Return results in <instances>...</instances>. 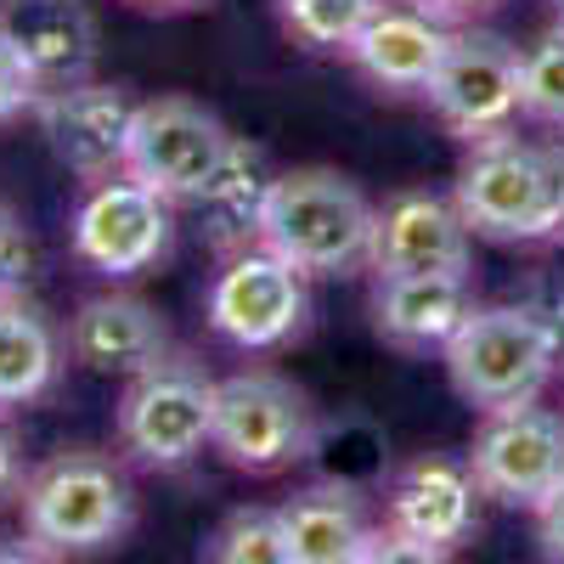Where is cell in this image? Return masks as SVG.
Wrapping results in <instances>:
<instances>
[{
	"mask_svg": "<svg viewBox=\"0 0 564 564\" xmlns=\"http://www.w3.org/2000/svg\"><path fill=\"white\" fill-rule=\"evenodd\" d=\"M204 558L215 564H289V536H282V513L276 508H231L226 520L209 531Z\"/></svg>",
	"mask_w": 564,
	"mask_h": 564,
	"instance_id": "cell-23",
	"label": "cell"
},
{
	"mask_svg": "<svg viewBox=\"0 0 564 564\" xmlns=\"http://www.w3.org/2000/svg\"><path fill=\"white\" fill-rule=\"evenodd\" d=\"M423 102L446 124V135H457L463 148L491 135H508L520 124V45H508L491 29H457L446 57L435 68V79L423 85Z\"/></svg>",
	"mask_w": 564,
	"mask_h": 564,
	"instance_id": "cell-10",
	"label": "cell"
},
{
	"mask_svg": "<svg viewBox=\"0 0 564 564\" xmlns=\"http://www.w3.org/2000/svg\"><path fill=\"white\" fill-rule=\"evenodd\" d=\"M289 564H367L379 513L350 480H316L276 502Z\"/></svg>",
	"mask_w": 564,
	"mask_h": 564,
	"instance_id": "cell-19",
	"label": "cell"
},
{
	"mask_svg": "<svg viewBox=\"0 0 564 564\" xmlns=\"http://www.w3.org/2000/svg\"><path fill=\"white\" fill-rule=\"evenodd\" d=\"M452 198L468 231L508 249H553L564 243V141L491 135L475 141L457 164Z\"/></svg>",
	"mask_w": 564,
	"mask_h": 564,
	"instance_id": "cell-2",
	"label": "cell"
},
{
	"mask_svg": "<svg viewBox=\"0 0 564 564\" xmlns=\"http://www.w3.org/2000/svg\"><path fill=\"white\" fill-rule=\"evenodd\" d=\"M63 367H68V345H63V327L45 316V305H34L29 294L0 300V412L40 406L57 390Z\"/></svg>",
	"mask_w": 564,
	"mask_h": 564,
	"instance_id": "cell-20",
	"label": "cell"
},
{
	"mask_svg": "<svg viewBox=\"0 0 564 564\" xmlns=\"http://www.w3.org/2000/svg\"><path fill=\"white\" fill-rule=\"evenodd\" d=\"M135 12H159V18H175V12H198L204 0H124Z\"/></svg>",
	"mask_w": 564,
	"mask_h": 564,
	"instance_id": "cell-30",
	"label": "cell"
},
{
	"mask_svg": "<svg viewBox=\"0 0 564 564\" xmlns=\"http://www.w3.org/2000/svg\"><path fill=\"white\" fill-rule=\"evenodd\" d=\"M423 12H435V18H446V23H475V18H486V12H497L502 0H417Z\"/></svg>",
	"mask_w": 564,
	"mask_h": 564,
	"instance_id": "cell-29",
	"label": "cell"
},
{
	"mask_svg": "<svg viewBox=\"0 0 564 564\" xmlns=\"http://www.w3.org/2000/svg\"><path fill=\"white\" fill-rule=\"evenodd\" d=\"M18 486H23V441L12 430V412H0V508L18 502Z\"/></svg>",
	"mask_w": 564,
	"mask_h": 564,
	"instance_id": "cell-27",
	"label": "cell"
},
{
	"mask_svg": "<svg viewBox=\"0 0 564 564\" xmlns=\"http://www.w3.org/2000/svg\"><path fill=\"white\" fill-rule=\"evenodd\" d=\"M215 390L220 379L186 350H170L148 372L124 379L113 412L124 457L153 468V475H175V468L215 452Z\"/></svg>",
	"mask_w": 564,
	"mask_h": 564,
	"instance_id": "cell-5",
	"label": "cell"
},
{
	"mask_svg": "<svg viewBox=\"0 0 564 564\" xmlns=\"http://www.w3.org/2000/svg\"><path fill=\"white\" fill-rule=\"evenodd\" d=\"M372 276L401 271H475V231H468L457 198L441 193H395L372 220Z\"/></svg>",
	"mask_w": 564,
	"mask_h": 564,
	"instance_id": "cell-15",
	"label": "cell"
},
{
	"mask_svg": "<svg viewBox=\"0 0 564 564\" xmlns=\"http://www.w3.org/2000/svg\"><path fill=\"white\" fill-rule=\"evenodd\" d=\"M271 181H276V170H271L265 148H254V141L238 135L186 209H198L204 226H209V243L231 254V249H243V243H260V220H265Z\"/></svg>",
	"mask_w": 564,
	"mask_h": 564,
	"instance_id": "cell-21",
	"label": "cell"
},
{
	"mask_svg": "<svg viewBox=\"0 0 564 564\" xmlns=\"http://www.w3.org/2000/svg\"><path fill=\"white\" fill-rule=\"evenodd\" d=\"M0 34L18 45L40 90L90 79L102 57V23L90 0H0Z\"/></svg>",
	"mask_w": 564,
	"mask_h": 564,
	"instance_id": "cell-18",
	"label": "cell"
},
{
	"mask_svg": "<svg viewBox=\"0 0 564 564\" xmlns=\"http://www.w3.org/2000/svg\"><path fill=\"white\" fill-rule=\"evenodd\" d=\"M372 220H379V204L345 170L300 164V170H276L260 243L276 249L282 260H294L311 282L356 276L372 260Z\"/></svg>",
	"mask_w": 564,
	"mask_h": 564,
	"instance_id": "cell-3",
	"label": "cell"
},
{
	"mask_svg": "<svg viewBox=\"0 0 564 564\" xmlns=\"http://www.w3.org/2000/svg\"><path fill=\"white\" fill-rule=\"evenodd\" d=\"M457 401L475 412L542 401L564 361V327L542 305H475L441 350Z\"/></svg>",
	"mask_w": 564,
	"mask_h": 564,
	"instance_id": "cell-4",
	"label": "cell"
},
{
	"mask_svg": "<svg viewBox=\"0 0 564 564\" xmlns=\"http://www.w3.org/2000/svg\"><path fill=\"white\" fill-rule=\"evenodd\" d=\"M23 513V542L40 558H68V553H113L135 531V480L113 452L97 446H63L23 468L18 486Z\"/></svg>",
	"mask_w": 564,
	"mask_h": 564,
	"instance_id": "cell-1",
	"label": "cell"
},
{
	"mask_svg": "<svg viewBox=\"0 0 564 564\" xmlns=\"http://www.w3.org/2000/svg\"><path fill=\"white\" fill-rule=\"evenodd\" d=\"M34 265H40V249H34L29 220L12 204H0V300H7V294H29Z\"/></svg>",
	"mask_w": 564,
	"mask_h": 564,
	"instance_id": "cell-25",
	"label": "cell"
},
{
	"mask_svg": "<svg viewBox=\"0 0 564 564\" xmlns=\"http://www.w3.org/2000/svg\"><path fill=\"white\" fill-rule=\"evenodd\" d=\"M226 119L193 97H148L135 102L130 119V148H124V175H135L141 186L164 193L170 204H193L198 186L215 175V164L231 148Z\"/></svg>",
	"mask_w": 564,
	"mask_h": 564,
	"instance_id": "cell-12",
	"label": "cell"
},
{
	"mask_svg": "<svg viewBox=\"0 0 564 564\" xmlns=\"http://www.w3.org/2000/svg\"><path fill=\"white\" fill-rule=\"evenodd\" d=\"M130 119H135L130 90L108 85V79H79V85H63V90H40V102H34V124L45 135V148H52V159L79 186H97V181L124 170Z\"/></svg>",
	"mask_w": 564,
	"mask_h": 564,
	"instance_id": "cell-13",
	"label": "cell"
},
{
	"mask_svg": "<svg viewBox=\"0 0 564 564\" xmlns=\"http://www.w3.org/2000/svg\"><path fill=\"white\" fill-rule=\"evenodd\" d=\"M63 345L85 372H97V379H135V372H148L153 361H164L175 350L164 311L153 300L130 294V289H108V294L79 300L68 327H63Z\"/></svg>",
	"mask_w": 564,
	"mask_h": 564,
	"instance_id": "cell-14",
	"label": "cell"
},
{
	"mask_svg": "<svg viewBox=\"0 0 564 564\" xmlns=\"http://www.w3.org/2000/svg\"><path fill=\"white\" fill-rule=\"evenodd\" d=\"M520 113L564 135V29L558 23L520 52Z\"/></svg>",
	"mask_w": 564,
	"mask_h": 564,
	"instance_id": "cell-24",
	"label": "cell"
},
{
	"mask_svg": "<svg viewBox=\"0 0 564 564\" xmlns=\"http://www.w3.org/2000/svg\"><path fill=\"white\" fill-rule=\"evenodd\" d=\"M452 34L457 23L423 12L417 0H379V12L361 23L345 57L356 63L361 79H372L390 97H423V85L435 79Z\"/></svg>",
	"mask_w": 564,
	"mask_h": 564,
	"instance_id": "cell-17",
	"label": "cell"
},
{
	"mask_svg": "<svg viewBox=\"0 0 564 564\" xmlns=\"http://www.w3.org/2000/svg\"><path fill=\"white\" fill-rule=\"evenodd\" d=\"M475 271H401L372 276V334L406 356H441L475 311Z\"/></svg>",
	"mask_w": 564,
	"mask_h": 564,
	"instance_id": "cell-16",
	"label": "cell"
},
{
	"mask_svg": "<svg viewBox=\"0 0 564 564\" xmlns=\"http://www.w3.org/2000/svg\"><path fill=\"white\" fill-rule=\"evenodd\" d=\"M322 417L276 367H243L215 390V452L238 475H282L316 452Z\"/></svg>",
	"mask_w": 564,
	"mask_h": 564,
	"instance_id": "cell-7",
	"label": "cell"
},
{
	"mask_svg": "<svg viewBox=\"0 0 564 564\" xmlns=\"http://www.w3.org/2000/svg\"><path fill=\"white\" fill-rule=\"evenodd\" d=\"M468 468L491 502L536 513L564 486V412L542 401L480 412L475 441H468Z\"/></svg>",
	"mask_w": 564,
	"mask_h": 564,
	"instance_id": "cell-11",
	"label": "cell"
},
{
	"mask_svg": "<svg viewBox=\"0 0 564 564\" xmlns=\"http://www.w3.org/2000/svg\"><path fill=\"white\" fill-rule=\"evenodd\" d=\"M480 497L486 491L475 480V468H468V457L423 452V457L401 463L384 486V513H379V531H372L367 564L452 558L480 525Z\"/></svg>",
	"mask_w": 564,
	"mask_h": 564,
	"instance_id": "cell-6",
	"label": "cell"
},
{
	"mask_svg": "<svg viewBox=\"0 0 564 564\" xmlns=\"http://www.w3.org/2000/svg\"><path fill=\"white\" fill-rule=\"evenodd\" d=\"M536 547H542V558L564 564V486L536 508Z\"/></svg>",
	"mask_w": 564,
	"mask_h": 564,
	"instance_id": "cell-28",
	"label": "cell"
},
{
	"mask_svg": "<svg viewBox=\"0 0 564 564\" xmlns=\"http://www.w3.org/2000/svg\"><path fill=\"white\" fill-rule=\"evenodd\" d=\"M204 322L215 339H226L243 356L282 350L311 322V276L265 243H243L215 271L204 294Z\"/></svg>",
	"mask_w": 564,
	"mask_h": 564,
	"instance_id": "cell-8",
	"label": "cell"
},
{
	"mask_svg": "<svg viewBox=\"0 0 564 564\" xmlns=\"http://www.w3.org/2000/svg\"><path fill=\"white\" fill-rule=\"evenodd\" d=\"M547 7H553V23L564 29V0H547Z\"/></svg>",
	"mask_w": 564,
	"mask_h": 564,
	"instance_id": "cell-31",
	"label": "cell"
},
{
	"mask_svg": "<svg viewBox=\"0 0 564 564\" xmlns=\"http://www.w3.org/2000/svg\"><path fill=\"white\" fill-rule=\"evenodd\" d=\"M34 102H40V85H34L29 63L18 57V45L0 34V124L34 113Z\"/></svg>",
	"mask_w": 564,
	"mask_h": 564,
	"instance_id": "cell-26",
	"label": "cell"
},
{
	"mask_svg": "<svg viewBox=\"0 0 564 564\" xmlns=\"http://www.w3.org/2000/svg\"><path fill=\"white\" fill-rule=\"evenodd\" d=\"M68 238H74L79 265H90L108 282H135V276H148L153 265L170 260L175 204L119 170L97 186H85V198L68 220Z\"/></svg>",
	"mask_w": 564,
	"mask_h": 564,
	"instance_id": "cell-9",
	"label": "cell"
},
{
	"mask_svg": "<svg viewBox=\"0 0 564 564\" xmlns=\"http://www.w3.org/2000/svg\"><path fill=\"white\" fill-rule=\"evenodd\" d=\"M379 12V0H276V23L305 52H350L361 23Z\"/></svg>",
	"mask_w": 564,
	"mask_h": 564,
	"instance_id": "cell-22",
	"label": "cell"
}]
</instances>
